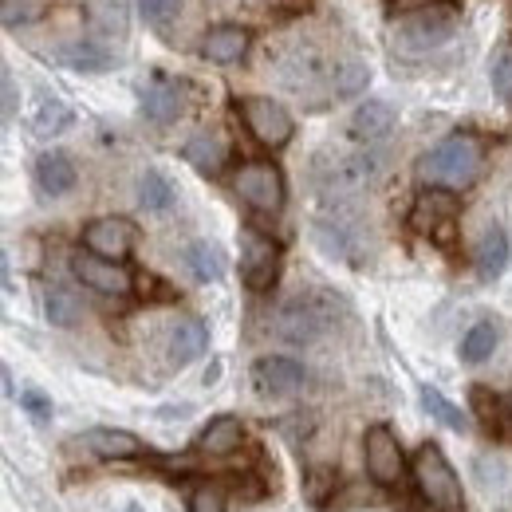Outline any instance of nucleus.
I'll list each match as a JSON object with an SVG mask.
<instances>
[{
    "mask_svg": "<svg viewBox=\"0 0 512 512\" xmlns=\"http://www.w3.org/2000/svg\"><path fill=\"white\" fill-rule=\"evenodd\" d=\"M485 166V146L477 134H449L442 138L422 162H418V178L430 186V190H469L477 182Z\"/></svg>",
    "mask_w": 512,
    "mask_h": 512,
    "instance_id": "1",
    "label": "nucleus"
},
{
    "mask_svg": "<svg viewBox=\"0 0 512 512\" xmlns=\"http://www.w3.org/2000/svg\"><path fill=\"white\" fill-rule=\"evenodd\" d=\"M410 469H414V485H418V493H422V501L430 509L461 512V501H465L461 497V481H457L449 457L434 442H426V446L414 453V465Z\"/></svg>",
    "mask_w": 512,
    "mask_h": 512,
    "instance_id": "2",
    "label": "nucleus"
},
{
    "mask_svg": "<svg viewBox=\"0 0 512 512\" xmlns=\"http://www.w3.org/2000/svg\"><path fill=\"white\" fill-rule=\"evenodd\" d=\"M379 154L375 150H351V154H323L316 162V186L323 197H347V193H359L363 186L375 182L379 174Z\"/></svg>",
    "mask_w": 512,
    "mask_h": 512,
    "instance_id": "3",
    "label": "nucleus"
},
{
    "mask_svg": "<svg viewBox=\"0 0 512 512\" xmlns=\"http://www.w3.org/2000/svg\"><path fill=\"white\" fill-rule=\"evenodd\" d=\"M453 28H457L453 4H438V8L418 12V16H402V24L394 28V48L406 56H426L438 44H446Z\"/></svg>",
    "mask_w": 512,
    "mask_h": 512,
    "instance_id": "4",
    "label": "nucleus"
},
{
    "mask_svg": "<svg viewBox=\"0 0 512 512\" xmlns=\"http://www.w3.org/2000/svg\"><path fill=\"white\" fill-rule=\"evenodd\" d=\"M327 327H331V312H327L323 296H292L276 312V335L288 343H300V347L316 343Z\"/></svg>",
    "mask_w": 512,
    "mask_h": 512,
    "instance_id": "5",
    "label": "nucleus"
},
{
    "mask_svg": "<svg viewBox=\"0 0 512 512\" xmlns=\"http://www.w3.org/2000/svg\"><path fill=\"white\" fill-rule=\"evenodd\" d=\"M237 107H241V119H245V127H249V134H253L260 146L280 150V146L292 142L296 123H292L288 107H280L276 99H260V95H253V99H241Z\"/></svg>",
    "mask_w": 512,
    "mask_h": 512,
    "instance_id": "6",
    "label": "nucleus"
},
{
    "mask_svg": "<svg viewBox=\"0 0 512 512\" xmlns=\"http://www.w3.org/2000/svg\"><path fill=\"white\" fill-rule=\"evenodd\" d=\"M233 190L241 193V201L253 205L256 213H276L284 205V178L272 162H245L233 178Z\"/></svg>",
    "mask_w": 512,
    "mask_h": 512,
    "instance_id": "7",
    "label": "nucleus"
},
{
    "mask_svg": "<svg viewBox=\"0 0 512 512\" xmlns=\"http://www.w3.org/2000/svg\"><path fill=\"white\" fill-rule=\"evenodd\" d=\"M241 276L253 292H268L280 276V245L256 229L241 233Z\"/></svg>",
    "mask_w": 512,
    "mask_h": 512,
    "instance_id": "8",
    "label": "nucleus"
},
{
    "mask_svg": "<svg viewBox=\"0 0 512 512\" xmlns=\"http://www.w3.org/2000/svg\"><path fill=\"white\" fill-rule=\"evenodd\" d=\"M363 465H367V477L375 485H398L402 473H406V457H402V446L398 438L386 430V426H371L367 438H363Z\"/></svg>",
    "mask_w": 512,
    "mask_h": 512,
    "instance_id": "9",
    "label": "nucleus"
},
{
    "mask_svg": "<svg viewBox=\"0 0 512 512\" xmlns=\"http://www.w3.org/2000/svg\"><path fill=\"white\" fill-rule=\"evenodd\" d=\"M71 272L83 288L99 292V296H130L134 276L123 268V260H107L95 253H75L71 256Z\"/></svg>",
    "mask_w": 512,
    "mask_h": 512,
    "instance_id": "10",
    "label": "nucleus"
},
{
    "mask_svg": "<svg viewBox=\"0 0 512 512\" xmlns=\"http://www.w3.org/2000/svg\"><path fill=\"white\" fill-rule=\"evenodd\" d=\"M457 213H461V205H457V197L449 190H426L414 201V209H410V225L422 237L449 241V233L457 225Z\"/></svg>",
    "mask_w": 512,
    "mask_h": 512,
    "instance_id": "11",
    "label": "nucleus"
},
{
    "mask_svg": "<svg viewBox=\"0 0 512 512\" xmlns=\"http://www.w3.org/2000/svg\"><path fill=\"white\" fill-rule=\"evenodd\" d=\"M134 241H138V229L130 225L127 217H99V221H91L83 229L87 253L107 256V260H127Z\"/></svg>",
    "mask_w": 512,
    "mask_h": 512,
    "instance_id": "12",
    "label": "nucleus"
},
{
    "mask_svg": "<svg viewBox=\"0 0 512 512\" xmlns=\"http://www.w3.org/2000/svg\"><path fill=\"white\" fill-rule=\"evenodd\" d=\"M304 367L296 363V359H288V355H268V359H256L253 367V386L260 394H268V398H288V394H296L300 386H304Z\"/></svg>",
    "mask_w": 512,
    "mask_h": 512,
    "instance_id": "13",
    "label": "nucleus"
},
{
    "mask_svg": "<svg viewBox=\"0 0 512 512\" xmlns=\"http://www.w3.org/2000/svg\"><path fill=\"white\" fill-rule=\"evenodd\" d=\"M142 115L158 127L174 123L182 115V87L174 79H166L162 71H154L146 83H142Z\"/></svg>",
    "mask_w": 512,
    "mask_h": 512,
    "instance_id": "14",
    "label": "nucleus"
},
{
    "mask_svg": "<svg viewBox=\"0 0 512 512\" xmlns=\"http://www.w3.org/2000/svg\"><path fill=\"white\" fill-rule=\"evenodd\" d=\"M75 449H87L99 461H130L142 457V442L127 430H87L83 438H75Z\"/></svg>",
    "mask_w": 512,
    "mask_h": 512,
    "instance_id": "15",
    "label": "nucleus"
},
{
    "mask_svg": "<svg viewBox=\"0 0 512 512\" xmlns=\"http://www.w3.org/2000/svg\"><path fill=\"white\" fill-rule=\"evenodd\" d=\"M245 52H249V32L237 24H217L201 40V56L213 64H237Z\"/></svg>",
    "mask_w": 512,
    "mask_h": 512,
    "instance_id": "16",
    "label": "nucleus"
},
{
    "mask_svg": "<svg viewBox=\"0 0 512 512\" xmlns=\"http://www.w3.org/2000/svg\"><path fill=\"white\" fill-rule=\"evenodd\" d=\"M75 162L60 154V150H48V154H40L36 158V186L44 197H64V193L75 190Z\"/></svg>",
    "mask_w": 512,
    "mask_h": 512,
    "instance_id": "17",
    "label": "nucleus"
},
{
    "mask_svg": "<svg viewBox=\"0 0 512 512\" xmlns=\"http://www.w3.org/2000/svg\"><path fill=\"white\" fill-rule=\"evenodd\" d=\"M241 442H245V426L233 414H221V418H213L197 434V453H205V457H229L233 449H241Z\"/></svg>",
    "mask_w": 512,
    "mask_h": 512,
    "instance_id": "18",
    "label": "nucleus"
},
{
    "mask_svg": "<svg viewBox=\"0 0 512 512\" xmlns=\"http://www.w3.org/2000/svg\"><path fill=\"white\" fill-rule=\"evenodd\" d=\"M509 256H512L509 233H505L501 225H489V229L481 233L477 249H473V264H477V272H481L485 280H493V276H501V272L509 268Z\"/></svg>",
    "mask_w": 512,
    "mask_h": 512,
    "instance_id": "19",
    "label": "nucleus"
},
{
    "mask_svg": "<svg viewBox=\"0 0 512 512\" xmlns=\"http://www.w3.org/2000/svg\"><path fill=\"white\" fill-rule=\"evenodd\" d=\"M209 347V331L201 320H178L170 327V363L174 367H186L193 359H201Z\"/></svg>",
    "mask_w": 512,
    "mask_h": 512,
    "instance_id": "20",
    "label": "nucleus"
},
{
    "mask_svg": "<svg viewBox=\"0 0 512 512\" xmlns=\"http://www.w3.org/2000/svg\"><path fill=\"white\" fill-rule=\"evenodd\" d=\"M390 127H394V107L383 103V99H367V103L351 115V134H355L359 142H367V146L386 138Z\"/></svg>",
    "mask_w": 512,
    "mask_h": 512,
    "instance_id": "21",
    "label": "nucleus"
},
{
    "mask_svg": "<svg viewBox=\"0 0 512 512\" xmlns=\"http://www.w3.org/2000/svg\"><path fill=\"white\" fill-rule=\"evenodd\" d=\"M186 162H190L197 174H221L225 162H229V146L217 138V134H197L186 142Z\"/></svg>",
    "mask_w": 512,
    "mask_h": 512,
    "instance_id": "22",
    "label": "nucleus"
},
{
    "mask_svg": "<svg viewBox=\"0 0 512 512\" xmlns=\"http://www.w3.org/2000/svg\"><path fill=\"white\" fill-rule=\"evenodd\" d=\"M71 107H67L64 99H56V95H40L36 99V111H32V130L40 134V138H56V134H64L71 127Z\"/></svg>",
    "mask_w": 512,
    "mask_h": 512,
    "instance_id": "23",
    "label": "nucleus"
},
{
    "mask_svg": "<svg viewBox=\"0 0 512 512\" xmlns=\"http://www.w3.org/2000/svg\"><path fill=\"white\" fill-rule=\"evenodd\" d=\"M186 264H190L193 280H201V284H213L225 276V253L213 241H193L186 249Z\"/></svg>",
    "mask_w": 512,
    "mask_h": 512,
    "instance_id": "24",
    "label": "nucleus"
},
{
    "mask_svg": "<svg viewBox=\"0 0 512 512\" xmlns=\"http://www.w3.org/2000/svg\"><path fill=\"white\" fill-rule=\"evenodd\" d=\"M44 316L52 327H75L79 316H83V304H79V296L64 288V284H52L48 292H44Z\"/></svg>",
    "mask_w": 512,
    "mask_h": 512,
    "instance_id": "25",
    "label": "nucleus"
},
{
    "mask_svg": "<svg viewBox=\"0 0 512 512\" xmlns=\"http://www.w3.org/2000/svg\"><path fill=\"white\" fill-rule=\"evenodd\" d=\"M497 343H501L497 323H489V320L473 323V327L465 331V339H461V359H465V363H485V359L497 351Z\"/></svg>",
    "mask_w": 512,
    "mask_h": 512,
    "instance_id": "26",
    "label": "nucleus"
},
{
    "mask_svg": "<svg viewBox=\"0 0 512 512\" xmlns=\"http://www.w3.org/2000/svg\"><path fill=\"white\" fill-rule=\"evenodd\" d=\"M422 406H426V414H430L434 422H442V426H449V430H457V434L469 430V414H465L461 406H453L442 390L422 386Z\"/></svg>",
    "mask_w": 512,
    "mask_h": 512,
    "instance_id": "27",
    "label": "nucleus"
},
{
    "mask_svg": "<svg viewBox=\"0 0 512 512\" xmlns=\"http://www.w3.org/2000/svg\"><path fill=\"white\" fill-rule=\"evenodd\" d=\"M138 205L150 209V213H166V209L174 205V186H170L158 170H146V174L138 178Z\"/></svg>",
    "mask_w": 512,
    "mask_h": 512,
    "instance_id": "28",
    "label": "nucleus"
},
{
    "mask_svg": "<svg viewBox=\"0 0 512 512\" xmlns=\"http://www.w3.org/2000/svg\"><path fill=\"white\" fill-rule=\"evenodd\" d=\"M48 12V0H0L4 28H28Z\"/></svg>",
    "mask_w": 512,
    "mask_h": 512,
    "instance_id": "29",
    "label": "nucleus"
},
{
    "mask_svg": "<svg viewBox=\"0 0 512 512\" xmlns=\"http://www.w3.org/2000/svg\"><path fill=\"white\" fill-rule=\"evenodd\" d=\"M367 79H371V71H367V64H359V60H343V64L335 67L331 91H335L339 99H347V95L363 91V87H367Z\"/></svg>",
    "mask_w": 512,
    "mask_h": 512,
    "instance_id": "30",
    "label": "nucleus"
},
{
    "mask_svg": "<svg viewBox=\"0 0 512 512\" xmlns=\"http://www.w3.org/2000/svg\"><path fill=\"white\" fill-rule=\"evenodd\" d=\"M64 64L83 67V71H99V67L111 64V56L99 44H71V48H64Z\"/></svg>",
    "mask_w": 512,
    "mask_h": 512,
    "instance_id": "31",
    "label": "nucleus"
},
{
    "mask_svg": "<svg viewBox=\"0 0 512 512\" xmlns=\"http://www.w3.org/2000/svg\"><path fill=\"white\" fill-rule=\"evenodd\" d=\"M489 79H493V91L512 103V44H505V48L493 56V64H489Z\"/></svg>",
    "mask_w": 512,
    "mask_h": 512,
    "instance_id": "32",
    "label": "nucleus"
},
{
    "mask_svg": "<svg viewBox=\"0 0 512 512\" xmlns=\"http://www.w3.org/2000/svg\"><path fill=\"white\" fill-rule=\"evenodd\" d=\"M138 8H142V16L150 20V24H170L178 12H182V0H138Z\"/></svg>",
    "mask_w": 512,
    "mask_h": 512,
    "instance_id": "33",
    "label": "nucleus"
},
{
    "mask_svg": "<svg viewBox=\"0 0 512 512\" xmlns=\"http://www.w3.org/2000/svg\"><path fill=\"white\" fill-rule=\"evenodd\" d=\"M190 512H225V493L217 485H197L190 493Z\"/></svg>",
    "mask_w": 512,
    "mask_h": 512,
    "instance_id": "34",
    "label": "nucleus"
},
{
    "mask_svg": "<svg viewBox=\"0 0 512 512\" xmlns=\"http://www.w3.org/2000/svg\"><path fill=\"white\" fill-rule=\"evenodd\" d=\"M473 406H477V414H481V422L489 430H501V406L485 386H473Z\"/></svg>",
    "mask_w": 512,
    "mask_h": 512,
    "instance_id": "35",
    "label": "nucleus"
},
{
    "mask_svg": "<svg viewBox=\"0 0 512 512\" xmlns=\"http://www.w3.org/2000/svg\"><path fill=\"white\" fill-rule=\"evenodd\" d=\"M20 406H24L36 422H48V418H52V402H48L40 390H24V394H20Z\"/></svg>",
    "mask_w": 512,
    "mask_h": 512,
    "instance_id": "36",
    "label": "nucleus"
},
{
    "mask_svg": "<svg viewBox=\"0 0 512 512\" xmlns=\"http://www.w3.org/2000/svg\"><path fill=\"white\" fill-rule=\"evenodd\" d=\"M123 12H127V8H123V0H103V4H99V24H103V28H119V32H123V28H127V16H123Z\"/></svg>",
    "mask_w": 512,
    "mask_h": 512,
    "instance_id": "37",
    "label": "nucleus"
},
{
    "mask_svg": "<svg viewBox=\"0 0 512 512\" xmlns=\"http://www.w3.org/2000/svg\"><path fill=\"white\" fill-rule=\"evenodd\" d=\"M438 4H449V0H390V12L394 16H418V12H430Z\"/></svg>",
    "mask_w": 512,
    "mask_h": 512,
    "instance_id": "38",
    "label": "nucleus"
},
{
    "mask_svg": "<svg viewBox=\"0 0 512 512\" xmlns=\"http://www.w3.org/2000/svg\"><path fill=\"white\" fill-rule=\"evenodd\" d=\"M0 91H4V123H12V115H16V79H12V71L0 75Z\"/></svg>",
    "mask_w": 512,
    "mask_h": 512,
    "instance_id": "39",
    "label": "nucleus"
},
{
    "mask_svg": "<svg viewBox=\"0 0 512 512\" xmlns=\"http://www.w3.org/2000/svg\"><path fill=\"white\" fill-rule=\"evenodd\" d=\"M127 512H142V509H138V505H127Z\"/></svg>",
    "mask_w": 512,
    "mask_h": 512,
    "instance_id": "40",
    "label": "nucleus"
},
{
    "mask_svg": "<svg viewBox=\"0 0 512 512\" xmlns=\"http://www.w3.org/2000/svg\"><path fill=\"white\" fill-rule=\"evenodd\" d=\"M509 414H512V394H509Z\"/></svg>",
    "mask_w": 512,
    "mask_h": 512,
    "instance_id": "41",
    "label": "nucleus"
}]
</instances>
